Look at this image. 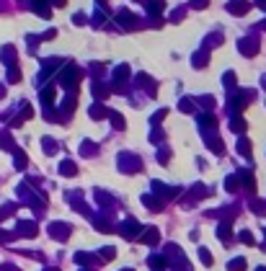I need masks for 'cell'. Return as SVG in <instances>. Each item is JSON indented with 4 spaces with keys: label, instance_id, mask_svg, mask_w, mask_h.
I'll return each mask as SVG.
<instances>
[{
    "label": "cell",
    "instance_id": "1",
    "mask_svg": "<svg viewBox=\"0 0 266 271\" xmlns=\"http://www.w3.org/2000/svg\"><path fill=\"white\" fill-rule=\"evenodd\" d=\"M49 233H52L54 240H67V238H70V225H65V222H52V225H49Z\"/></svg>",
    "mask_w": 266,
    "mask_h": 271
},
{
    "label": "cell",
    "instance_id": "2",
    "mask_svg": "<svg viewBox=\"0 0 266 271\" xmlns=\"http://www.w3.org/2000/svg\"><path fill=\"white\" fill-rule=\"evenodd\" d=\"M16 235L34 238V235H36V225H34V222H18V225H16Z\"/></svg>",
    "mask_w": 266,
    "mask_h": 271
},
{
    "label": "cell",
    "instance_id": "3",
    "mask_svg": "<svg viewBox=\"0 0 266 271\" xmlns=\"http://www.w3.org/2000/svg\"><path fill=\"white\" fill-rule=\"evenodd\" d=\"M119 233H122L124 238H135V235L140 233V225H137L135 220H127V222L122 225V228H119Z\"/></svg>",
    "mask_w": 266,
    "mask_h": 271
},
{
    "label": "cell",
    "instance_id": "4",
    "mask_svg": "<svg viewBox=\"0 0 266 271\" xmlns=\"http://www.w3.org/2000/svg\"><path fill=\"white\" fill-rule=\"evenodd\" d=\"M142 243H147V246L158 243V230H155V228H147V230H145V235H142Z\"/></svg>",
    "mask_w": 266,
    "mask_h": 271
},
{
    "label": "cell",
    "instance_id": "5",
    "mask_svg": "<svg viewBox=\"0 0 266 271\" xmlns=\"http://www.w3.org/2000/svg\"><path fill=\"white\" fill-rule=\"evenodd\" d=\"M150 266H153V271H163L166 269V259H163V256H153Z\"/></svg>",
    "mask_w": 266,
    "mask_h": 271
},
{
    "label": "cell",
    "instance_id": "6",
    "mask_svg": "<svg viewBox=\"0 0 266 271\" xmlns=\"http://www.w3.org/2000/svg\"><path fill=\"white\" fill-rule=\"evenodd\" d=\"M228 269H230V271H246V259H233V261L228 264Z\"/></svg>",
    "mask_w": 266,
    "mask_h": 271
},
{
    "label": "cell",
    "instance_id": "7",
    "mask_svg": "<svg viewBox=\"0 0 266 271\" xmlns=\"http://www.w3.org/2000/svg\"><path fill=\"white\" fill-rule=\"evenodd\" d=\"M75 264H80V266H91V264H93V256H88V253H78V256H75Z\"/></svg>",
    "mask_w": 266,
    "mask_h": 271
},
{
    "label": "cell",
    "instance_id": "8",
    "mask_svg": "<svg viewBox=\"0 0 266 271\" xmlns=\"http://www.w3.org/2000/svg\"><path fill=\"white\" fill-rule=\"evenodd\" d=\"M217 238H220V240H225V243L230 240V228H228V225H220V230H217Z\"/></svg>",
    "mask_w": 266,
    "mask_h": 271
},
{
    "label": "cell",
    "instance_id": "9",
    "mask_svg": "<svg viewBox=\"0 0 266 271\" xmlns=\"http://www.w3.org/2000/svg\"><path fill=\"white\" fill-rule=\"evenodd\" d=\"M0 147H3V150H13V142H10L8 134H0Z\"/></svg>",
    "mask_w": 266,
    "mask_h": 271
},
{
    "label": "cell",
    "instance_id": "10",
    "mask_svg": "<svg viewBox=\"0 0 266 271\" xmlns=\"http://www.w3.org/2000/svg\"><path fill=\"white\" fill-rule=\"evenodd\" d=\"M145 204H147V207H150V209H153V212H158V209H160V207H163V202H155V199H150V197H145Z\"/></svg>",
    "mask_w": 266,
    "mask_h": 271
},
{
    "label": "cell",
    "instance_id": "11",
    "mask_svg": "<svg viewBox=\"0 0 266 271\" xmlns=\"http://www.w3.org/2000/svg\"><path fill=\"white\" fill-rule=\"evenodd\" d=\"M199 259L204 261V266H210V264H212V256H210V251H207V248L199 251Z\"/></svg>",
    "mask_w": 266,
    "mask_h": 271
},
{
    "label": "cell",
    "instance_id": "12",
    "mask_svg": "<svg viewBox=\"0 0 266 271\" xmlns=\"http://www.w3.org/2000/svg\"><path fill=\"white\" fill-rule=\"evenodd\" d=\"M16 168H18V171L26 168V155H23V153H16Z\"/></svg>",
    "mask_w": 266,
    "mask_h": 271
},
{
    "label": "cell",
    "instance_id": "13",
    "mask_svg": "<svg viewBox=\"0 0 266 271\" xmlns=\"http://www.w3.org/2000/svg\"><path fill=\"white\" fill-rule=\"evenodd\" d=\"M241 240H243L246 246H251V243H254V235H251L248 230H243V233H241Z\"/></svg>",
    "mask_w": 266,
    "mask_h": 271
},
{
    "label": "cell",
    "instance_id": "14",
    "mask_svg": "<svg viewBox=\"0 0 266 271\" xmlns=\"http://www.w3.org/2000/svg\"><path fill=\"white\" fill-rule=\"evenodd\" d=\"M101 256H103V261H111V259H114V248H103Z\"/></svg>",
    "mask_w": 266,
    "mask_h": 271
},
{
    "label": "cell",
    "instance_id": "15",
    "mask_svg": "<svg viewBox=\"0 0 266 271\" xmlns=\"http://www.w3.org/2000/svg\"><path fill=\"white\" fill-rule=\"evenodd\" d=\"M62 173H65V176H72V173H75V168H72V163H62Z\"/></svg>",
    "mask_w": 266,
    "mask_h": 271
},
{
    "label": "cell",
    "instance_id": "16",
    "mask_svg": "<svg viewBox=\"0 0 266 271\" xmlns=\"http://www.w3.org/2000/svg\"><path fill=\"white\" fill-rule=\"evenodd\" d=\"M13 235L10 233H3V230H0V243H5V240H10Z\"/></svg>",
    "mask_w": 266,
    "mask_h": 271
},
{
    "label": "cell",
    "instance_id": "17",
    "mask_svg": "<svg viewBox=\"0 0 266 271\" xmlns=\"http://www.w3.org/2000/svg\"><path fill=\"white\" fill-rule=\"evenodd\" d=\"M0 271H18V269L13 266V264H5V266H0Z\"/></svg>",
    "mask_w": 266,
    "mask_h": 271
},
{
    "label": "cell",
    "instance_id": "18",
    "mask_svg": "<svg viewBox=\"0 0 266 271\" xmlns=\"http://www.w3.org/2000/svg\"><path fill=\"white\" fill-rule=\"evenodd\" d=\"M47 271H60V269H47Z\"/></svg>",
    "mask_w": 266,
    "mask_h": 271
},
{
    "label": "cell",
    "instance_id": "19",
    "mask_svg": "<svg viewBox=\"0 0 266 271\" xmlns=\"http://www.w3.org/2000/svg\"><path fill=\"white\" fill-rule=\"evenodd\" d=\"M83 271H91V269H83Z\"/></svg>",
    "mask_w": 266,
    "mask_h": 271
},
{
    "label": "cell",
    "instance_id": "20",
    "mask_svg": "<svg viewBox=\"0 0 266 271\" xmlns=\"http://www.w3.org/2000/svg\"><path fill=\"white\" fill-rule=\"evenodd\" d=\"M0 220H3V217H0Z\"/></svg>",
    "mask_w": 266,
    "mask_h": 271
}]
</instances>
